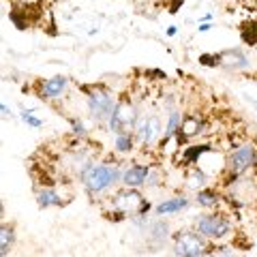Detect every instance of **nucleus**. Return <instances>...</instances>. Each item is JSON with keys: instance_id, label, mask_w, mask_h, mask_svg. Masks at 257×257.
I'll return each instance as SVG.
<instances>
[{"instance_id": "obj_1", "label": "nucleus", "mask_w": 257, "mask_h": 257, "mask_svg": "<svg viewBox=\"0 0 257 257\" xmlns=\"http://www.w3.org/2000/svg\"><path fill=\"white\" fill-rule=\"evenodd\" d=\"M118 180V170L109 165H86L82 172V182L90 193H101Z\"/></svg>"}, {"instance_id": "obj_2", "label": "nucleus", "mask_w": 257, "mask_h": 257, "mask_svg": "<svg viewBox=\"0 0 257 257\" xmlns=\"http://www.w3.org/2000/svg\"><path fill=\"white\" fill-rule=\"evenodd\" d=\"M208 253L206 238L197 231H180L174 238V257H204Z\"/></svg>"}, {"instance_id": "obj_3", "label": "nucleus", "mask_w": 257, "mask_h": 257, "mask_svg": "<svg viewBox=\"0 0 257 257\" xmlns=\"http://www.w3.org/2000/svg\"><path fill=\"white\" fill-rule=\"evenodd\" d=\"M231 229V223L221 214H202L195 219V231L204 238L219 240L223 236H227Z\"/></svg>"}, {"instance_id": "obj_4", "label": "nucleus", "mask_w": 257, "mask_h": 257, "mask_svg": "<svg viewBox=\"0 0 257 257\" xmlns=\"http://www.w3.org/2000/svg\"><path fill=\"white\" fill-rule=\"evenodd\" d=\"M111 208L118 210V212H122V214H144L150 206L138 191L126 189V191H120L114 195V199H111Z\"/></svg>"}, {"instance_id": "obj_5", "label": "nucleus", "mask_w": 257, "mask_h": 257, "mask_svg": "<svg viewBox=\"0 0 257 257\" xmlns=\"http://www.w3.org/2000/svg\"><path fill=\"white\" fill-rule=\"evenodd\" d=\"M88 109H90L92 118H96V120L111 118V114H114V109H116L114 96L107 90H103V88H92V90L88 92Z\"/></svg>"}, {"instance_id": "obj_6", "label": "nucleus", "mask_w": 257, "mask_h": 257, "mask_svg": "<svg viewBox=\"0 0 257 257\" xmlns=\"http://www.w3.org/2000/svg\"><path fill=\"white\" fill-rule=\"evenodd\" d=\"M135 124H138V109L131 103H118L109 118V131L116 135L128 133L131 128H135Z\"/></svg>"}, {"instance_id": "obj_7", "label": "nucleus", "mask_w": 257, "mask_h": 257, "mask_svg": "<svg viewBox=\"0 0 257 257\" xmlns=\"http://www.w3.org/2000/svg\"><path fill=\"white\" fill-rule=\"evenodd\" d=\"M257 163V155H255V148L253 146H240L238 150H234L227 159V167L234 176L244 174L248 167H253Z\"/></svg>"}, {"instance_id": "obj_8", "label": "nucleus", "mask_w": 257, "mask_h": 257, "mask_svg": "<svg viewBox=\"0 0 257 257\" xmlns=\"http://www.w3.org/2000/svg\"><path fill=\"white\" fill-rule=\"evenodd\" d=\"M135 131H138V140L146 146V144L155 142V138L161 133V120L157 116H146L138 120V124H135Z\"/></svg>"}, {"instance_id": "obj_9", "label": "nucleus", "mask_w": 257, "mask_h": 257, "mask_svg": "<svg viewBox=\"0 0 257 257\" xmlns=\"http://www.w3.org/2000/svg\"><path fill=\"white\" fill-rule=\"evenodd\" d=\"M146 180H148V167L146 165H131L122 174V182H124V187H128V189L140 187V184H144Z\"/></svg>"}, {"instance_id": "obj_10", "label": "nucleus", "mask_w": 257, "mask_h": 257, "mask_svg": "<svg viewBox=\"0 0 257 257\" xmlns=\"http://www.w3.org/2000/svg\"><path fill=\"white\" fill-rule=\"evenodd\" d=\"M64 86H67V77H64V75H56L52 79H47V82H43L41 96H43V99H56V96L62 94Z\"/></svg>"}, {"instance_id": "obj_11", "label": "nucleus", "mask_w": 257, "mask_h": 257, "mask_svg": "<svg viewBox=\"0 0 257 257\" xmlns=\"http://www.w3.org/2000/svg\"><path fill=\"white\" fill-rule=\"evenodd\" d=\"M189 206V199L187 197H172V199H165V202H161L157 208H155V212L157 214H174V212H180L184 210V208Z\"/></svg>"}, {"instance_id": "obj_12", "label": "nucleus", "mask_w": 257, "mask_h": 257, "mask_svg": "<svg viewBox=\"0 0 257 257\" xmlns=\"http://www.w3.org/2000/svg\"><path fill=\"white\" fill-rule=\"evenodd\" d=\"M202 131V120L195 118V116H187L182 118L180 122V135L182 138H193V135H197Z\"/></svg>"}, {"instance_id": "obj_13", "label": "nucleus", "mask_w": 257, "mask_h": 257, "mask_svg": "<svg viewBox=\"0 0 257 257\" xmlns=\"http://www.w3.org/2000/svg\"><path fill=\"white\" fill-rule=\"evenodd\" d=\"M37 202H39V206H41V208L62 206V199H60V195H58V193H56V191H52V189H43V191L37 195Z\"/></svg>"}, {"instance_id": "obj_14", "label": "nucleus", "mask_w": 257, "mask_h": 257, "mask_svg": "<svg viewBox=\"0 0 257 257\" xmlns=\"http://www.w3.org/2000/svg\"><path fill=\"white\" fill-rule=\"evenodd\" d=\"M13 227L11 225H3V229H0V255L7 257V253L11 251V246H13Z\"/></svg>"}, {"instance_id": "obj_15", "label": "nucleus", "mask_w": 257, "mask_h": 257, "mask_svg": "<svg viewBox=\"0 0 257 257\" xmlns=\"http://www.w3.org/2000/svg\"><path fill=\"white\" fill-rule=\"evenodd\" d=\"M240 37L246 45H257V22H248L240 30Z\"/></svg>"}, {"instance_id": "obj_16", "label": "nucleus", "mask_w": 257, "mask_h": 257, "mask_svg": "<svg viewBox=\"0 0 257 257\" xmlns=\"http://www.w3.org/2000/svg\"><path fill=\"white\" fill-rule=\"evenodd\" d=\"M178 131H180V111H172L170 122H167V131H165V138H163V142H167V140H170L174 133H178Z\"/></svg>"}, {"instance_id": "obj_17", "label": "nucleus", "mask_w": 257, "mask_h": 257, "mask_svg": "<svg viewBox=\"0 0 257 257\" xmlns=\"http://www.w3.org/2000/svg\"><path fill=\"white\" fill-rule=\"evenodd\" d=\"M116 150L118 152H131L133 150V138L128 133L116 135Z\"/></svg>"}, {"instance_id": "obj_18", "label": "nucleus", "mask_w": 257, "mask_h": 257, "mask_svg": "<svg viewBox=\"0 0 257 257\" xmlns=\"http://www.w3.org/2000/svg\"><path fill=\"white\" fill-rule=\"evenodd\" d=\"M197 204L204 208H212L216 204V193L214 191H197Z\"/></svg>"}, {"instance_id": "obj_19", "label": "nucleus", "mask_w": 257, "mask_h": 257, "mask_svg": "<svg viewBox=\"0 0 257 257\" xmlns=\"http://www.w3.org/2000/svg\"><path fill=\"white\" fill-rule=\"evenodd\" d=\"M152 236L155 238H165L167 236V225L165 223H155L152 225Z\"/></svg>"}, {"instance_id": "obj_20", "label": "nucleus", "mask_w": 257, "mask_h": 257, "mask_svg": "<svg viewBox=\"0 0 257 257\" xmlns=\"http://www.w3.org/2000/svg\"><path fill=\"white\" fill-rule=\"evenodd\" d=\"M22 118H24V122H28L30 126H41V124H43L41 120H39V118H35V116L30 114V111H24V114H22Z\"/></svg>"}, {"instance_id": "obj_21", "label": "nucleus", "mask_w": 257, "mask_h": 257, "mask_svg": "<svg viewBox=\"0 0 257 257\" xmlns=\"http://www.w3.org/2000/svg\"><path fill=\"white\" fill-rule=\"evenodd\" d=\"M221 58L223 56L221 54H216V56H202V64H221Z\"/></svg>"}, {"instance_id": "obj_22", "label": "nucleus", "mask_w": 257, "mask_h": 257, "mask_svg": "<svg viewBox=\"0 0 257 257\" xmlns=\"http://www.w3.org/2000/svg\"><path fill=\"white\" fill-rule=\"evenodd\" d=\"M73 128H75V133H79V135H84V124L79 122V120H73Z\"/></svg>"}, {"instance_id": "obj_23", "label": "nucleus", "mask_w": 257, "mask_h": 257, "mask_svg": "<svg viewBox=\"0 0 257 257\" xmlns=\"http://www.w3.org/2000/svg\"><path fill=\"white\" fill-rule=\"evenodd\" d=\"M214 257H231V253H227V251H221V253H216Z\"/></svg>"}, {"instance_id": "obj_24", "label": "nucleus", "mask_w": 257, "mask_h": 257, "mask_svg": "<svg viewBox=\"0 0 257 257\" xmlns=\"http://www.w3.org/2000/svg\"><path fill=\"white\" fill-rule=\"evenodd\" d=\"M9 114H11V111H9V107H7L5 103H3V116H9Z\"/></svg>"}]
</instances>
